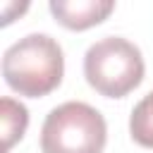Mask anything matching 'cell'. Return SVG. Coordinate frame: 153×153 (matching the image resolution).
Masks as SVG:
<instances>
[{
	"label": "cell",
	"mask_w": 153,
	"mask_h": 153,
	"mask_svg": "<svg viewBox=\"0 0 153 153\" xmlns=\"http://www.w3.org/2000/svg\"><path fill=\"white\" fill-rule=\"evenodd\" d=\"M62 74V48L48 33H29L12 43L2 55V76L7 86L19 96H45L60 86Z\"/></svg>",
	"instance_id": "obj_1"
},
{
	"label": "cell",
	"mask_w": 153,
	"mask_h": 153,
	"mask_svg": "<svg viewBox=\"0 0 153 153\" xmlns=\"http://www.w3.org/2000/svg\"><path fill=\"white\" fill-rule=\"evenodd\" d=\"M84 76L100 96L122 98L143 79L141 50L127 38L105 36L86 50Z\"/></svg>",
	"instance_id": "obj_2"
},
{
	"label": "cell",
	"mask_w": 153,
	"mask_h": 153,
	"mask_svg": "<svg viewBox=\"0 0 153 153\" xmlns=\"http://www.w3.org/2000/svg\"><path fill=\"white\" fill-rule=\"evenodd\" d=\"M108 139L103 115L81 100L53 108L41 127L43 153H100Z\"/></svg>",
	"instance_id": "obj_3"
},
{
	"label": "cell",
	"mask_w": 153,
	"mask_h": 153,
	"mask_svg": "<svg viewBox=\"0 0 153 153\" xmlns=\"http://www.w3.org/2000/svg\"><path fill=\"white\" fill-rule=\"evenodd\" d=\"M50 12L67 29L81 31L93 24H100L112 10V0H50Z\"/></svg>",
	"instance_id": "obj_4"
},
{
	"label": "cell",
	"mask_w": 153,
	"mask_h": 153,
	"mask_svg": "<svg viewBox=\"0 0 153 153\" xmlns=\"http://www.w3.org/2000/svg\"><path fill=\"white\" fill-rule=\"evenodd\" d=\"M129 134L139 146L153 148V91L134 105L129 117Z\"/></svg>",
	"instance_id": "obj_5"
},
{
	"label": "cell",
	"mask_w": 153,
	"mask_h": 153,
	"mask_svg": "<svg viewBox=\"0 0 153 153\" xmlns=\"http://www.w3.org/2000/svg\"><path fill=\"white\" fill-rule=\"evenodd\" d=\"M2 134H5V148H12L14 141H19L29 124V112L19 100L2 98Z\"/></svg>",
	"instance_id": "obj_6"
}]
</instances>
